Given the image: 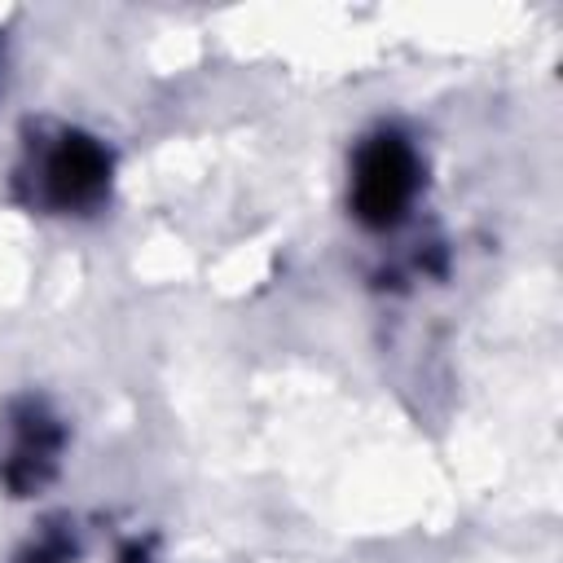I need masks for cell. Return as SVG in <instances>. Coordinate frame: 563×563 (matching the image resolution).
<instances>
[{"instance_id":"3","label":"cell","mask_w":563,"mask_h":563,"mask_svg":"<svg viewBox=\"0 0 563 563\" xmlns=\"http://www.w3.org/2000/svg\"><path fill=\"white\" fill-rule=\"evenodd\" d=\"M62 449H66L62 418L35 396L13 400L0 418V488H9L13 497L40 493L57 475Z\"/></svg>"},{"instance_id":"4","label":"cell","mask_w":563,"mask_h":563,"mask_svg":"<svg viewBox=\"0 0 563 563\" xmlns=\"http://www.w3.org/2000/svg\"><path fill=\"white\" fill-rule=\"evenodd\" d=\"M119 563H154V559H150V550H145L141 541H132V545H123V554H119Z\"/></svg>"},{"instance_id":"1","label":"cell","mask_w":563,"mask_h":563,"mask_svg":"<svg viewBox=\"0 0 563 563\" xmlns=\"http://www.w3.org/2000/svg\"><path fill=\"white\" fill-rule=\"evenodd\" d=\"M13 180L22 202L40 216H92L110 202L114 154L101 136L70 123H53L26 141Z\"/></svg>"},{"instance_id":"2","label":"cell","mask_w":563,"mask_h":563,"mask_svg":"<svg viewBox=\"0 0 563 563\" xmlns=\"http://www.w3.org/2000/svg\"><path fill=\"white\" fill-rule=\"evenodd\" d=\"M422 150L418 141L396 128L378 123L369 128L347 158V211L369 233H396L418 198H422Z\"/></svg>"}]
</instances>
